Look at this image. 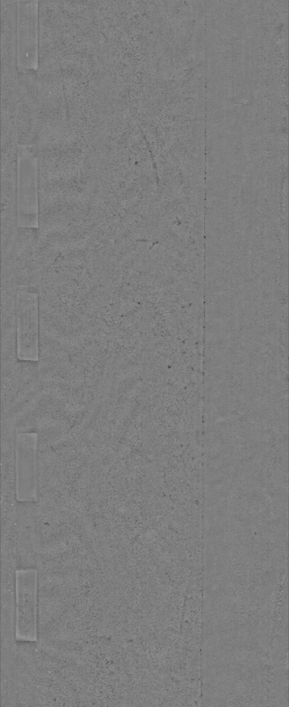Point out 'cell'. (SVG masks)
<instances>
[{"mask_svg":"<svg viewBox=\"0 0 289 707\" xmlns=\"http://www.w3.org/2000/svg\"><path fill=\"white\" fill-rule=\"evenodd\" d=\"M17 355L20 360L39 359V302L36 293L17 291L16 298Z\"/></svg>","mask_w":289,"mask_h":707,"instance_id":"cell-1","label":"cell"},{"mask_svg":"<svg viewBox=\"0 0 289 707\" xmlns=\"http://www.w3.org/2000/svg\"><path fill=\"white\" fill-rule=\"evenodd\" d=\"M37 578L34 569L20 570L17 576V632L19 637L32 640L37 635Z\"/></svg>","mask_w":289,"mask_h":707,"instance_id":"cell-2","label":"cell"}]
</instances>
